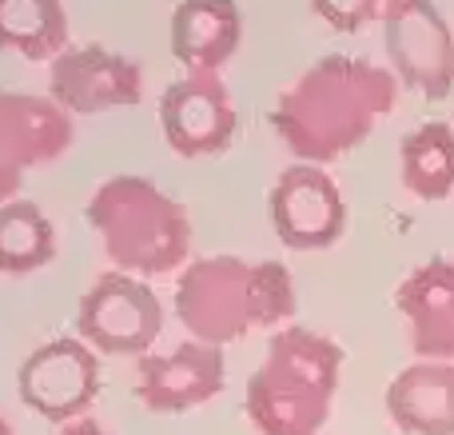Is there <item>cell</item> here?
Wrapping results in <instances>:
<instances>
[{
    "mask_svg": "<svg viewBox=\"0 0 454 435\" xmlns=\"http://www.w3.org/2000/svg\"><path fill=\"white\" fill-rule=\"evenodd\" d=\"M395 100V72L359 56L331 52L279 92L271 128L299 164H327L367 140Z\"/></svg>",
    "mask_w": 454,
    "mask_h": 435,
    "instance_id": "1",
    "label": "cell"
},
{
    "mask_svg": "<svg viewBox=\"0 0 454 435\" xmlns=\"http://www.w3.org/2000/svg\"><path fill=\"white\" fill-rule=\"evenodd\" d=\"M176 316L192 340L223 348L295 316V280L279 260L200 256L176 280Z\"/></svg>",
    "mask_w": 454,
    "mask_h": 435,
    "instance_id": "2",
    "label": "cell"
},
{
    "mask_svg": "<svg viewBox=\"0 0 454 435\" xmlns=\"http://www.w3.org/2000/svg\"><path fill=\"white\" fill-rule=\"evenodd\" d=\"M343 372V348L311 328H279L251 372L243 412L259 435H319Z\"/></svg>",
    "mask_w": 454,
    "mask_h": 435,
    "instance_id": "3",
    "label": "cell"
},
{
    "mask_svg": "<svg viewBox=\"0 0 454 435\" xmlns=\"http://www.w3.org/2000/svg\"><path fill=\"white\" fill-rule=\"evenodd\" d=\"M88 224L104 256L128 276H168L192 252V220L180 200L144 176H112L88 200Z\"/></svg>",
    "mask_w": 454,
    "mask_h": 435,
    "instance_id": "4",
    "label": "cell"
},
{
    "mask_svg": "<svg viewBox=\"0 0 454 435\" xmlns=\"http://www.w3.org/2000/svg\"><path fill=\"white\" fill-rule=\"evenodd\" d=\"M164 332V304L148 280L104 272L92 280L76 308V336L100 356H148Z\"/></svg>",
    "mask_w": 454,
    "mask_h": 435,
    "instance_id": "5",
    "label": "cell"
},
{
    "mask_svg": "<svg viewBox=\"0 0 454 435\" xmlns=\"http://www.w3.org/2000/svg\"><path fill=\"white\" fill-rule=\"evenodd\" d=\"M16 392L24 407L64 428L72 420H84L100 396V360L80 336L48 340L24 356L16 372Z\"/></svg>",
    "mask_w": 454,
    "mask_h": 435,
    "instance_id": "6",
    "label": "cell"
},
{
    "mask_svg": "<svg viewBox=\"0 0 454 435\" xmlns=\"http://www.w3.org/2000/svg\"><path fill=\"white\" fill-rule=\"evenodd\" d=\"M383 40L403 84L447 100L454 88V32L434 0H383Z\"/></svg>",
    "mask_w": 454,
    "mask_h": 435,
    "instance_id": "7",
    "label": "cell"
},
{
    "mask_svg": "<svg viewBox=\"0 0 454 435\" xmlns=\"http://www.w3.org/2000/svg\"><path fill=\"white\" fill-rule=\"evenodd\" d=\"M72 116L48 96L0 92V204L16 200L24 176L72 148Z\"/></svg>",
    "mask_w": 454,
    "mask_h": 435,
    "instance_id": "8",
    "label": "cell"
},
{
    "mask_svg": "<svg viewBox=\"0 0 454 435\" xmlns=\"http://www.w3.org/2000/svg\"><path fill=\"white\" fill-rule=\"evenodd\" d=\"M144 96V68L124 52H112L104 44L64 48L48 64V100L64 112H112L136 108Z\"/></svg>",
    "mask_w": 454,
    "mask_h": 435,
    "instance_id": "9",
    "label": "cell"
},
{
    "mask_svg": "<svg viewBox=\"0 0 454 435\" xmlns=\"http://www.w3.org/2000/svg\"><path fill=\"white\" fill-rule=\"evenodd\" d=\"M271 224L275 236L295 252L331 248L347 228V200L339 184L319 164H291L271 184Z\"/></svg>",
    "mask_w": 454,
    "mask_h": 435,
    "instance_id": "10",
    "label": "cell"
},
{
    "mask_svg": "<svg viewBox=\"0 0 454 435\" xmlns=\"http://www.w3.org/2000/svg\"><path fill=\"white\" fill-rule=\"evenodd\" d=\"M160 124L180 156H212L235 140L239 116L220 72H188L160 96Z\"/></svg>",
    "mask_w": 454,
    "mask_h": 435,
    "instance_id": "11",
    "label": "cell"
},
{
    "mask_svg": "<svg viewBox=\"0 0 454 435\" xmlns=\"http://www.w3.org/2000/svg\"><path fill=\"white\" fill-rule=\"evenodd\" d=\"M227 384V364L223 348L200 340H184L172 352L160 356H144L136 368V399L148 412H192L215 399Z\"/></svg>",
    "mask_w": 454,
    "mask_h": 435,
    "instance_id": "12",
    "label": "cell"
},
{
    "mask_svg": "<svg viewBox=\"0 0 454 435\" xmlns=\"http://www.w3.org/2000/svg\"><path fill=\"white\" fill-rule=\"evenodd\" d=\"M395 308L411 324V348L419 360L454 364V260H427L395 288Z\"/></svg>",
    "mask_w": 454,
    "mask_h": 435,
    "instance_id": "13",
    "label": "cell"
},
{
    "mask_svg": "<svg viewBox=\"0 0 454 435\" xmlns=\"http://www.w3.org/2000/svg\"><path fill=\"white\" fill-rule=\"evenodd\" d=\"M387 415L407 435H454V364L419 360L387 388Z\"/></svg>",
    "mask_w": 454,
    "mask_h": 435,
    "instance_id": "14",
    "label": "cell"
},
{
    "mask_svg": "<svg viewBox=\"0 0 454 435\" xmlns=\"http://www.w3.org/2000/svg\"><path fill=\"white\" fill-rule=\"evenodd\" d=\"M239 36L243 16L235 0H180L172 8V52L188 72H220Z\"/></svg>",
    "mask_w": 454,
    "mask_h": 435,
    "instance_id": "15",
    "label": "cell"
},
{
    "mask_svg": "<svg viewBox=\"0 0 454 435\" xmlns=\"http://www.w3.org/2000/svg\"><path fill=\"white\" fill-rule=\"evenodd\" d=\"M0 48L52 64L68 48L64 0H0Z\"/></svg>",
    "mask_w": 454,
    "mask_h": 435,
    "instance_id": "16",
    "label": "cell"
},
{
    "mask_svg": "<svg viewBox=\"0 0 454 435\" xmlns=\"http://www.w3.org/2000/svg\"><path fill=\"white\" fill-rule=\"evenodd\" d=\"M403 184L419 200H447L454 192V128L447 120H427L411 128L399 144Z\"/></svg>",
    "mask_w": 454,
    "mask_h": 435,
    "instance_id": "17",
    "label": "cell"
},
{
    "mask_svg": "<svg viewBox=\"0 0 454 435\" xmlns=\"http://www.w3.org/2000/svg\"><path fill=\"white\" fill-rule=\"evenodd\" d=\"M56 228L32 200H8L0 204V272L4 276H28L52 264Z\"/></svg>",
    "mask_w": 454,
    "mask_h": 435,
    "instance_id": "18",
    "label": "cell"
},
{
    "mask_svg": "<svg viewBox=\"0 0 454 435\" xmlns=\"http://www.w3.org/2000/svg\"><path fill=\"white\" fill-rule=\"evenodd\" d=\"M315 16L339 32H359L375 16H383V0H311Z\"/></svg>",
    "mask_w": 454,
    "mask_h": 435,
    "instance_id": "19",
    "label": "cell"
},
{
    "mask_svg": "<svg viewBox=\"0 0 454 435\" xmlns=\"http://www.w3.org/2000/svg\"><path fill=\"white\" fill-rule=\"evenodd\" d=\"M60 435H112V431L104 428L100 420H92V415H84V420H72V423H64Z\"/></svg>",
    "mask_w": 454,
    "mask_h": 435,
    "instance_id": "20",
    "label": "cell"
},
{
    "mask_svg": "<svg viewBox=\"0 0 454 435\" xmlns=\"http://www.w3.org/2000/svg\"><path fill=\"white\" fill-rule=\"evenodd\" d=\"M0 435H12V423H8L4 415H0Z\"/></svg>",
    "mask_w": 454,
    "mask_h": 435,
    "instance_id": "21",
    "label": "cell"
}]
</instances>
